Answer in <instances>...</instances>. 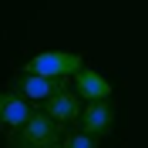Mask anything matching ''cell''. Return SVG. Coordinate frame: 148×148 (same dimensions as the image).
Listing matches in <instances>:
<instances>
[{"mask_svg":"<svg viewBox=\"0 0 148 148\" xmlns=\"http://www.w3.org/2000/svg\"><path fill=\"white\" fill-rule=\"evenodd\" d=\"M64 125L54 121L47 111H34L20 128L7 131V148H61Z\"/></svg>","mask_w":148,"mask_h":148,"instance_id":"cell-1","label":"cell"},{"mask_svg":"<svg viewBox=\"0 0 148 148\" xmlns=\"http://www.w3.org/2000/svg\"><path fill=\"white\" fill-rule=\"evenodd\" d=\"M84 67L81 54H71V51H40L24 64V71L30 74H44V77H74V74Z\"/></svg>","mask_w":148,"mask_h":148,"instance_id":"cell-2","label":"cell"},{"mask_svg":"<svg viewBox=\"0 0 148 148\" xmlns=\"http://www.w3.org/2000/svg\"><path fill=\"white\" fill-rule=\"evenodd\" d=\"M10 88L17 94H24L27 101H40L44 104L51 94L64 91L67 88V77H44V74H30V71H20L14 81H10Z\"/></svg>","mask_w":148,"mask_h":148,"instance_id":"cell-3","label":"cell"},{"mask_svg":"<svg viewBox=\"0 0 148 148\" xmlns=\"http://www.w3.org/2000/svg\"><path fill=\"white\" fill-rule=\"evenodd\" d=\"M77 128L84 135H94V138L111 135V128H114V108H111V101H88L84 111H81Z\"/></svg>","mask_w":148,"mask_h":148,"instance_id":"cell-4","label":"cell"},{"mask_svg":"<svg viewBox=\"0 0 148 148\" xmlns=\"http://www.w3.org/2000/svg\"><path fill=\"white\" fill-rule=\"evenodd\" d=\"M30 104H34V101H27V98H24V94H17L14 88L0 91V131L20 128V125L34 114V108H30Z\"/></svg>","mask_w":148,"mask_h":148,"instance_id":"cell-5","label":"cell"},{"mask_svg":"<svg viewBox=\"0 0 148 148\" xmlns=\"http://www.w3.org/2000/svg\"><path fill=\"white\" fill-rule=\"evenodd\" d=\"M44 111L54 121H61V125H77L84 104H81V94H77V91H67V88H64V91L51 94V98L44 101Z\"/></svg>","mask_w":148,"mask_h":148,"instance_id":"cell-6","label":"cell"},{"mask_svg":"<svg viewBox=\"0 0 148 148\" xmlns=\"http://www.w3.org/2000/svg\"><path fill=\"white\" fill-rule=\"evenodd\" d=\"M74 91L81 94V101H108L111 98V81L104 74L91 71V67H81L74 74Z\"/></svg>","mask_w":148,"mask_h":148,"instance_id":"cell-7","label":"cell"},{"mask_svg":"<svg viewBox=\"0 0 148 148\" xmlns=\"http://www.w3.org/2000/svg\"><path fill=\"white\" fill-rule=\"evenodd\" d=\"M61 148H98V138H94V135L77 131V135H67V138L61 141Z\"/></svg>","mask_w":148,"mask_h":148,"instance_id":"cell-8","label":"cell"}]
</instances>
